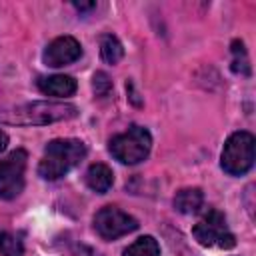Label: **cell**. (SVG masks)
Instances as JSON below:
<instances>
[{
  "label": "cell",
  "instance_id": "6da1fadb",
  "mask_svg": "<svg viewBox=\"0 0 256 256\" xmlns=\"http://www.w3.org/2000/svg\"><path fill=\"white\" fill-rule=\"evenodd\" d=\"M86 156V144L76 138H56L48 142L38 164V174L44 180H58L68 174Z\"/></svg>",
  "mask_w": 256,
  "mask_h": 256
},
{
  "label": "cell",
  "instance_id": "7a4b0ae2",
  "mask_svg": "<svg viewBox=\"0 0 256 256\" xmlns=\"http://www.w3.org/2000/svg\"><path fill=\"white\" fill-rule=\"evenodd\" d=\"M150 148H152V136L144 126L138 124H132L122 134H116L108 144L110 154L122 164L142 162L150 154Z\"/></svg>",
  "mask_w": 256,
  "mask_h": 256
},
{
  "label": "cell",
  "instance_id": "3957f363",
  "mask_svg": "<svg viewBox=\"0 0 256 256\" xmlns=\"http://www.w3.org/2000/svg\"><path fill=\"white\" fill-rule=\"evenodd\" d=\"M254 136L246 130L234 132L220 154V166L230 176H242L254 166Z\"/></svg>",
  "mask_w": 256,
  "mask_h": 256
},
{
  "label": "cell",
  "instance_id": "277c9868",
  "mask_svg": "<svg viewBox=\"0 0 256 256\" xmlns=\"http://www.w3.org/2000/svg\"><path fill=\"white\" fill-rule=\"evenodd\" d=\"M78 116V108L72 104L64 102H32L16 108L12 112V118L8 122L16 124H32V126H44L50 122H60V120H70Z\"/></svg>",
  "mask_w": 256,
  "mask_h": 256
},
{
  "label": "cell",
  "instance_id": "5b68a950",
  "mask_svg": "<svg viewBox=\"0 0 256 256\" xmlns=\"http://www.w3.org/2000/svg\"><path fill=\"white\" fill-rule=\"evenodd\" d=\"M192 236L198 240V244L202 246H216V248H234L236 246V238L230 232L228 224H226V216L220 210H208L192 228Z\"/></svg>",
  "mask_w": 256,
  "mask_h": 256
},
{
  "label": "cell",
  "instance_id": "8992f818",
  "mask_svg": "<svg viewBox=\"0 0 256 256\" xmlns=\"http://www.w3.org/2000/svg\"><path fill=\"white\" fill-rule=\"evenodd\" d=\"M28 164L26 150L18 148L0 160V198L12 200L24 190V172Z\"/></svg>",
  "mask_w": 256,
  "mask_h": 256
},
{
  "label": "cell",
  "instance_id": "52a82bcc",
  "mask_svg": "<svg viewBox=\"0 0 256 256\" xmlns=\"http://www.w3.org/2000/svg\"><path fill=\"white\" fill-rule=\"evenodd\" d=\"M94 228L104 240H116L138 228V220L116 206H104L94 216Z\"/></svg>",
  "mask_w": 256,
  "mask_h": 256
},
{
  "label": "cell",
  "instance_id": "ba28073f",
  "mask_svg": "<svg viewBox=\"0 0 256 256\" xmlns=\"http://www.w3.org/2000/svg\"><path fill=\"white\" fill-rule=\"evenodd\" d=\"M80 56H82V46L74 36H58L44 48L42 60L50 68H60L76 62Z\"/></svg>",
  "mask_w": 256,
  "mask_h": 256
},
{
  "label": "cell",
  "instance_id": "9c48e42d",
  "mask_svg": "<svg viewBox=\"0 0 256 256\" xmlns=\"http://www.w3.org/2000/svg\"><path fill=\"white\" fill-rule=\"evenodd\" d=\"M36 86L42 94L46 96H56V98H66L72 96L78 88L76 80L66 74H52V76H40L36 80Z\"/></svg>",
  "mask_w": 256,
  "mask_h": 256
},
{
  "label": "cell",
  "instance_id": "30bf717a",
  "mask_svg": "<svg viewBox=\"0 0 256 256\" xmlns=\"http://www.w3.org/2000/svg\"><path fill=\"white\" fill-rule=\"evenodd\" d=\"M84 182H86V186H88L90 190H94V192H98V194H104V192H108V190L112 188V184H114V174H112V170H110L106 164L96 162V164H92V166L86 170Z\"/></svg>",
  "mask_w": 256,
  "mask_h": 256
},
{
  "label": "cell",
  "instance_id": "8fae6325",
  "mask_svg": "<svg viewBox=\"0 0 256 256\" xmlns=\"http://www.w3.org/2000/svg\"><path fill=\"white\" fill-rule=\"evenodd\" d=\"M204 204V194L200 188H182L174 196V208L180 214H194L202 208Z\"/></svg>",
  "mask_w": 256,
  "mask_h": 256
},
{
  "label": "cell",
  "instance_id": "7c38bea8",
  "mask_svg": "<svg viewBox=\"0 0 256 256\" xmlns=\"http://www.w3.org/2000/svg\"><path fill=\"white\" fill-rule=\"evenodd\" d=\"M100 56L108 64H118L124 56V46L114 34H102L100 36Z\"/></svg>",
  "mask_w": 256,
  "mask_h": 256
},
{
  "label": "cell",
  "instance_id": "4fadbf2b",
  "mask_svg": "<svg viewBox=\"0 0 256 256\" xmlns=\"http://www.w3.org/2000/svg\"><path fill=\"white\" fill-rule=\"evenodd\" d=\"M122 256H160V244L154 236H140L122 252Z\"/></svg>",
  "mask_w": 256,
  "mask_h": 256
},
{
  "label": "cell",
  "instance_id": "5bb4252c",
  "mask_svg": "<svg viewBox=\"0 0 256 256\" xmlns=\"http://www.w3.org/2000/svg\"><path fill=\"white\" fill-rule=\"evenodd\" d=\"M230 52H232V72L240 74V76H250V60H248V52L244 48V42L232 40Z\"/></svg>",
  "mask_w": 256,
  "mask_h": 256
},
{
  "label": "cell",
  "instance_id": "9a60e30c",
  "mask_svg": "<svg viewBox=\"0 0 256 256\" xmlns=\"http://www.w3.org/2000/svg\"><path fill=\"white\" fill-rule=\"evenodd\" d=\"M0 254L2 256H22L24 254V244L20 236L12 232H0Z\"/></svg>",
  "mask_w": 256,
  "mask_h": 256
},
{
  "label": "cell",
  "instance_id": "2e32d148",
  "mask_svg": "<svg viewBox=\"0 0 256 256\" xmlns=\"http://www.w3.org/2000/svg\"><path fill=\"white\" fill-rule=\"evenodd\" d=\"M92 88L98 98H108L112 94V80L108 78L106 72H96L92 76Z\"/></svg>",
  "mask_w": 256,
  "mask_h": 256
},
{
  "label": "cell",
  "instance_id": "e0dca14e",
  "mask_svg": "<svg viewBox=\"0 0 256 256\" xmlns=\"http://www.w3.org/2000/svg\"><path fill=\"white\" fill-rule=\"evenodd\" d=\"M78 12H90L96 8V2H72Z\"/></svg>",
  "mask_w": 256,
  "mask_h": 256
},
{
  "label": "cell",
  "instance_id": "ac0fdd59",
  "mask_svg": "<svg viewBox=\"0 0 256 256\" xmlns=\"http://www.w3.org/2000/svg\"><path fill=\"white\" fill-rule=\"evenodd\" d=\"M8 146V134L4 130H0V152H4Z\"/></svg>",
  "mask_w": 256,
  "mask_h": 256
}]
</instances>
